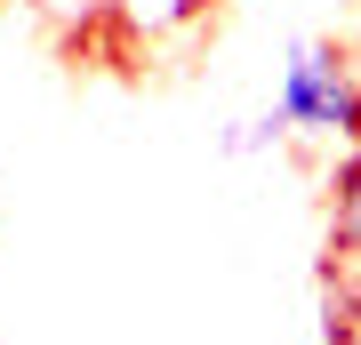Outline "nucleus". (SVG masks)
Instances as JSON below:
<instances>
[{"label":"nucleus","instance_id":"1","mask_svg":"<svg viewBox=\"0 0 361 345\" xmlns=\"http://www.w3.org/2000/svg\"><path fill=\"white\" fill-rule=\"evenodd\" d=\"M273 113H281V137L322 145V153H353L361 145V73L345 64V49L337 40H313V32L289 40Z\"/></svg>","mask_w":361,"mask_h":345},{"label":"nucleus","instance_id":"5","mask_svg":"<svg viewBox=\"0 0 361 345\" xmlns=\"http://www.w3.org/2000/svg\"><path fill=\"white\" fill-rule=\"evenodd\" d=\"M40 16H89V8H104V0H32Z\"/></svg>","mask_w":361,"mask_h":345},{"label":"nucleus","instance_id":"3","mask_svg":"<svg viewBox=\"0 0 361 345\" xmlns=\"http://www.w3.org/2000/svg\"><path fill=\"white\" fill-rule=\"evenodd\" d=\"M329 249L345 257V273L361 282V145L337 153V201H329Z\"/></svg>","mask_w":361,"mask_h":345},{"label":"nucleus","instance_id":"4","mask_svg":"<svg viewBox=\"0 0 361 345\" xmlns=\"http://www.w3.org/2000/svg\"><path fill=\"white\" fill-rule=\"evenodd\" d=\"M273 145H289V137H281V113L265 104V113H249V121H225L217 153H225V161H249V153H273Z\"/></svg>","mask_w":361,"mask_h":345},{"label":"nucleus","instance_id":"2","mask_svg":"<svg viewBox=\"0 0 361 345\" xmlns=\"http://www.w3.org/2000/svg\"><path fill=\"white\" fill-rule=\"evenodd\" d=\"M209 0H104V16H113L121 32H137L145 49H161V40H185L201 25Z\"/></svg>","mask_w":361,"mask_h":345}]
</instances>
